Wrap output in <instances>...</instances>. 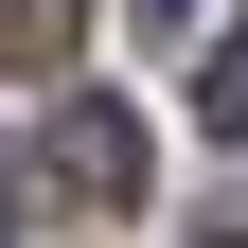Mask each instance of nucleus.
<instances>
[{
    "mask_svg": "<svg viewBox=\"0 0 248 248\" xmlns=\"http://www.w3.org/2000/svg\"><path fill=\"white\" fill-rule=\"evenodd\" d=\"M53 195L124 213V195H142V124H124V107H71V124H53Z\"/></svg>",
    "mask_w": 248,
    "mask_h": 248,
    "instance_id": "1",
    "label": "nucleus"
},
{
    "mask_svg": "<svg viewBox=\"0 0 248 248\" xmlns=\"http://www.w3.org/2000/svg\"><path fill=\"white\" fill-rule=\"evenodd\" d=\"M0 71H71V0H0Z\"/></svg>",
    "mask_w": 248,
    "mask_h": 248,
    "instance_id": "2",
    "label": "nucleus"
},
{
    "mask_svg": "<svg viewBox=\"0 0 248 248\" xmlns=\"http://www.w3.org/2000/svg\"><path fill=\"white\" fill-rule=\"evenodd\" d=\"M195 124H213V142H248V18L213 36V71H195Z\"/></svg>",
    "mask_w": 248,
    "mask_h": 248,
    "instance_id": "3",
    "label": "nucleus"
},
{
    "mask_svg": "<svg viewBox=\"0 0 248 248\" xmlns=\"http://www.w3.org/2000/svg\"><path fill=\"white\" fill-rule=\"evenodd\" d=\"M124 18H142V36H177V18H195V0H124Z\"/></svg>",
    "mask_w": 248,
    "mask_h": 248,
    "instance_id": "4",
    "label": "nucleus"
},
{
    "mask_svg": "<svg viewBox=\"0 0 248 248\" xmlns=\"http://www.w3.org/2000/svg\"><path fill=\"white\" fill-rule=\"evenodd\" d=\"M213 248H248V231H213Z\"/></svg>",
    "mask_w": 248,
    "mask_h": 248,
    "instance_id": "5",
    "label": "nucleus"
}]
</instances>
